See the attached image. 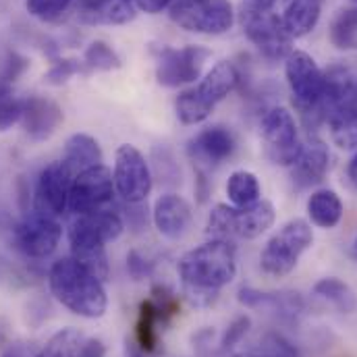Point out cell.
I'll return each mask as SVG.
<instances>
[{
  "label": "cell",
  "instance_id": "cell-5",
  "mask_svg": "<svg viewBox=\"0 0 357 357\" xmlns=\"http://www.w3.org/2000/svg\"><path fill=\"white\" fill-rule=\"evenodd\" d=\"M276 220L274 206L260 199L248 208H237L229 204H216L206 222V233L210 239H258L266 233Z\"/></svg>",
  "mask_w": 357,
  "mask_h": 357
},
{
  "label": "cell",
  "instance_id": "cell-25",
  "mask_svg": "<svg viewBox=\"0 0 357 357\" xmlns=\"http://www.w3.org/2000/svg\"><path fill=\"white\" fill-rule=\"evenodd\" d=\"M307 218L312 220V225H316L318 229H335L345 212V206L339 197L337 191L333 189H318L307 197Z\"/></svg>",
  "mask_w": 357,
  "mask_h": 357
},
{
  "label": "cell",
  "instance_id": "cell-2",
  "mask_svg": "<svg viewBox=\"0 0 357 357\" xmlns=\"http://www.w3.org/2000/svg\"><path fill=\"white\" fill-rule=\"evenodd\" d=\"M48 287L54 299L79 318L96 320L108 310V295L104 280L71 256L56 260L48 270Z\"/></svg>",
  "mask_w": 357,
  "mask_h": 357
},
{
  "label": "cell",
  "instance_id": "cell-35",
  "mask_svg": "<svg viewBox=\"0 0 357 357\" xmlns=\"http://www.w3.org/2000/svg\"><path fill=\"white\" fill-rule=\"evenodd\" d=\"M252 351L260 357H299L297 347L291 341H287L282 335H278V333L264 335L260 339V343Z\"/></svg>",
  "mask_w": 357,
  "mask_h": 357
},
{
  "label": "cell",
  "instance_id": "cell-6",
  "mask_svg": "<svg viewBox=\"0 0 357 357\" xmlns=\"http://www.w3.org/2000/svg\"><path fill=\"white\" fill-rule=\"evenodd\" d=\"M314 243V231L310 222L303 218H293L284 222L276 235L268 239L266 248L260 254V268L268 276L280 278L291 274L299 258L312 248Z\"/></svg>",
  "mask_w": 357,
  "mask_h": 357
},
{
  "label": "cell",
  "instance_id": "cell-10",
  "mask_svg": "<svg viewBox=\"0 0 357 357\" xmlns=\"http://www.w3.org/2000/svg\"><path fill=\"white\" fill-rule=\"evenodd\" d=\"M262 139L268 160L274 165L293 167L301 156L303 144L299 139L297 123L293 114L282 106L270 108L262 116Z\"/></svg>",
  "mask_w": 357,
  "mask_h": 357
},
{
  "label": "cell",
  "instance_id": "cell-9",
  "mask_svg": "<svg viewBox=\"0 0 357 357\" xmlns=\"http://www.w3.org/2000/svg\"><path fill=\"white\" fill-rule=\"evenodd\" d=\"M112 178L116 195L123 197L125 204H144L154 187V175L146 156L131 144L119 146L114 154Z\"/></svg>",
  "mask_w": 357,
  "mask_h": 357
},
{
  "label": "cell",
  "instance_id": "cell-29",
  "mask_svg": "<svg viewBox=\"0 0 357 357\" xmlns=\"http://www.w3.org/2000/svg\"><path fill=\"white\" fill-rule=\"evenodd\" d=\"M84 339L86 337L82 335V331L63 328L46 341V345L36 354V357H79Z\"/></svg>",
  "mask_w": 357,
  "mask_h": 357
},
{
  "label": "cell",
  "instance_id": "cell-15",
  "mask_svg": "<svg viewBox=\"0 0 357 357\" xmlns=\"http://www.w3.org/2000/svg\"><path fill=\"white\" fill-rule=\"evenodd\" d=\"M237 150V139L229 127L212 125L202 129L187 146V154L199 171H208L227 162Z\"/></svg>",
  "mask_w": 357,
  "mask_h": 357
},
{
  "label": "cell",
  "instance_id": "cell-19",
  "mask_svg": "<svg viewBox=\"0 0 357 357\" xmlns=\"http://www.w3.org/2000/svg\"><path fill=\"white\" fill-rule=\"evenodd\" d=\"M75 10L88 25H125L137 15L133 0H75Z\"/></svg>",
  "mask_w": 357,
  "mask_h": 357
},
{
  "label": "cell",
  "instance_id": "cell-46",
  "mask_svg": "<svg viewBox=\"0 0 357 357\" xmlns=\"http://www.w3.org/2000/svg\"><path fill=\"white\" fill-rule=\"evenodd\" d=\"M231 357H260V356H256L254 351H248V354H235V356H231Z\"/></svg>",
  "mask_w": 357,
  "mask_h": 357
},
{
  "label": "cell",
  "instance_id": "cell-42",
  "mask_svg": "<svg viewBox=\"0 0 357 357\" xmlns=\"http://www.w3.org/2000/svg\"><path fill=\"white\" fill-rule=\"evenodd\" d=\"M106 356V347L100 339H84L79 357H104Z\"/></svg>",
  "mask_w": 357,
  "mask_h": 357
},
{
  "label": "cell",
  "instance_id": "cell-38",
  "mask_svg": "<svg viewBox=\"0 0 357 357\" xmlns=\"http://www.w3.org/2000/svg\"><path fill=\"white\" fill-rule=\"evenodd\" d=\"M250 328H252V318L250 316H237L227 326V331L222 333L220 343H218V351L220 354H229L233 347H237L243 341V337L250 333Z\"/></svg>",
  "mask_w": 357,
  "mask_h": 357
},
{
  "label": "cell",
  "instance_id": "cell-32",
  "mask_svg": "<svg viewBox=\"0 0 357 357\" xmlns=\"http://www.w3.org/2000/svg\"><path fill=\"white\" fill-rule=\"evenodd\" d=\"M84 63L89 71H114L121 67V56L102 40L91 42L84 52Z\"/></svg>",
  "mask_w": 357,
  "mask_h": 357
},
{
  "label": "cell",
  "instance_id": "cell-24",
  "mask_svg": "<svg viewBox=\"0 0 357 357\" xmlns=\"http://www.w3.org/2000/svg\"><path fill=\"white\" fill-rule=\"evenodd\" d=\"M331 137L341 150H357V108L354 100L337 104L328 110L326 121Z\"/></svg>",
  "mask_w": 357,
  "mask_h": 357
},
{
  "label": "cell",
  "instance_id": "cell-4",
  "mask_svg": "<svg viewBox=\"0 0 357 357\" xmlns=\"http://www.w3.org/2000/svg\"><path fill=\"white\" fill-rule=\"evenodd\" d=\"M284 75L293 96L295 110L299 112L301 121L310 131L316 129L320 123H324L322 100L326 91V73L307 52L293 50L284 59Z\"/></svg>",
  "mask_w": 357,
  "mask_h": 357
},
{
  "label": "cell",
  "instance_id": "cell-12",
  "mask_svg": "<svg viewBox=\"0 0 357 357\" xmlns=\"http://www.w3.org/2000/svg\"><path fill=\"white\" fill-rule=\"evenodd\" d=\"M114 193L116 189L110 169L104 165H96L73 177L69 193V212L79 216L102 210L114 199Z\"/></svg>",
  "mask_w": 357,
  "mask_h": 357
},
{
  "label": "cell",
  "instance_id": "cell-26",
  "mask_svg": "<svg viewBox=\"0 0 357 357\" xmlns=\"http://www.w3.org/2000/svg\"><path fill=\"white\" fill-rule=\"evenodd\" d=\"M160 324L162 318L152 299H144L139 303V314L135 322V345L142 354L152 356L160 347Z\"/></svg>",
  "mask_w": 357,
  "mask_h": 357
},
{
  "label": "cell",
  "instance_id": "cell-47",
  "mask_svg": "<svg viewBox=\"0 0 357 357\" xmlns=\"http://www.w3.org/2000/svg\"><path fill=\"white\" fill-rule=\"evenodd\" d=\"M351 256H354V260L357 262V239L354 241V248H351Z\"/></svg>",
  "mask_w": 357,
  "mask_h": 357
},
{
  "label": "cell",
  "instance_id": "cell-30",
  "mask_svg": "<svg viewBox=\"0 0 357 357\" xmlns=\"http://www.w3.org/2000/svg\"><path fill=\"white\" fill-rule=\"evenodd\" d=\"M175 110H177V119L183 125H199L212 114L214 108L210 104H206L197 96V91L191 88L178 93L177 102H175Z\"/></svg>",
  "mask_w": 357,
  "mask_h": 357
},
{
  "label": "cell",
  "instance_id": "cell-21",
  "mask_svg": "<svg viewBox=\"0 0 357 357\" xmlns=\"http://www.w3.org/2000/svg\"><path fill=\"white\" fill-rule=\"evenodd\" d=\"M237 84H239L237 67L231 61H220L204 75V79L193 89L206 104H210L214 108L218 102H222L233 89L237 88Z\"/></svg>",
  "mask_w": 357,
  "mask_h": 357
},
{
  "label": "cell",
  "instance_id": "cell-11",
  "mask_svg": "<svg viewBox=\"0 0 357 357\" xmlns=\"http://www.w3.org/2000/svg\"><path fill=\"white\" fill-rule=\"evenodd\" d=\"M63 227L56 218L40 214L36 210L27 212L13 229L15 248L31 260H44L52 256L61 243Z\"/></svg>",
  "mask_w": 357,
  "mask_h": 357
},
{
  "label": "cell",
  "instance_id": "cell-13",
  "mask_svg": "<svg viewBox=\"0 0 357 357\" xmlns=\"http://www.w3.org/2000/svg\"><path fill=\"white\" fill-rule=\"evenodd\" d=\"M73 173L63 160L50 162L42 169L36 181L33 189V208L40 214H46L50 218H61L63 214L69 212V193H71V183Z\"/></svg>",
  "mask_w": 357,
  "mask_h": 357
},
{
  "label": "cell",
  "instance_id": "cell-27",
  "mask_svg": "<svg viewBox=\"0 0 357 357\" xmlns=\"http://www.w3.org/2000/svg\"><path fill=\"white\" fill-rule=\"evenodd\" d=\"M314 295L328 301L331 305H335L343 314H354L357 310L356 291L347 282H343L341 278H335V276L320 278L314 284Z\"/></svg>",
  "mask_w": 357,
  "mask_h": 357
},
{
  "label": "cell",
  "instance_id": "cell-16",
  "mask_svg": "<svg viewBox=\"0 0 357 357\" xmlns=\"http://www.w3.org/2000/svg\"><path fill=\"white\" fill-rule=\"evenodd\" d=\"M63 108L46 96H29L21 100V125L29 139L44 142L61 127Z\"/></svg>",
  "mask_w": 357,
  "mask_h": 357
},
{
  "label": "cell",
  "instance_id": "cell-49",
  "mask_svg": "<svg viewBox=\"0 0 357 357\" xmlns=\"http://www.w3.org/2000/svg\"><path fill=\"white\" fill-rule=\"evenodd\" d=\"M354 2H357V0H354Z\"/></svg>",
  "mask_w": 357,
  "mask_h": 357
},
{
  "label": "cell",
  "instance_id": "cell-39",
  "mask_svg": "<svg viewBox=\"0 0 357 357\" xmlns=\"http://www.w3.org/2000/svg\"><path fill=\"white\" fill-rule=\"evenodd\" d=\"M127 272L133 280H144V278H150L152 272H154V262H150L142 252L137 250H131L127 254Z\"/></svg>",
  "mask_w": 357,
  "mask_h": 357
},
{
  "label": "cell",
  "instance_id": "cell-20",
  "mask_svg": "<svg viewBox=\"0 0 357 357\" xmlns=\"http://www.w3.org/2000/svg\"><path fill=\"white\" fill-rule=\"evenodd\" d=\"M331 167V156L328 148L320 139H312V144L303 146L301 156L295 160L291 169V181L297 189H307L318 185L322 178L326 177Z\"/></svg>",
  "mask_w": 357,
  "mask_h": 357
},
{
  "label": "cell",
  "instance_id": "cell-33",
  "mask_svg": "<svg viewBox=\"0 0 357 357\" xmlns=\"http://www.w3.org/2000/svg\"><path fill=\"white\" fill-rule=\"evenodd\" d=\"M21 121V100L13 96L10 84L0 77V131L13 129Z\"/></svg>",
  "mask_w": 357,
  "mask_h": 357
},
{
  "label": "cell",
  "instance_id": "cell-22",
  "mask_svg": "<svg viewBox=\"0 0 357 357\" xmlns=\"http://www.w3.org/2000/svg\"><path fill=\"white\" fill-rule=\"evenodd\" d=\"M320 15L322 0H287L280 19L291 38H303L318 25Z\"/></svg>",
  "mask_w": 357,
  "mask_h": 357
},
{
  "label": "cell",
  "instance_id": "cell-36",
  "mask_svg": "<svg viewBox=\"0 0 357 357\" xmlns=\"http://www.w3.org/2000/svg\"><path fill=\"white\" fill-rule=\"evenodd\" d=\"M89 73V69L86 67L84 61H75V59H61V61H54L50 71L44 75V82L50 84V86H63L67 84L71 77L75 75H84Z\"/></svg>",
  "mask_w": 357,
  "mask_h": 357
},
{
  "label": "cell",
  "instance_id": "cell-48",
  "mask_svg": "<svg viewBox=\"0 0 357 357\" xmlns=\"http://www.w3.org/2000/svg\"><path fill=\"white\" fill-rule=\"evenodd\" d=\"M354 104H356V108H357V89H356V96H354Z\"/></svg>",
  "mask_w": 357,
  "mask_h": 357
},
{
  "label": "cell",
  "instance_id": "cell-40",
  "mask_svg": "<svg viewBox=\"0 0 357 357\" xmlns=\"http://www.w3.org/2000/svg\"><path fill=\"white\" fill-rule=\"evenodd\" d=\"M25 67H27V61L23 59V56H19V54H8V61H6V65H4V71H2V79L4 82H8V84H13L23 71H25Z\"/></svg>",
  "mask_w": 357,
  "mask_h": 357
},
{
  "label": "cell",
  "instance_id": "cell-18",
  "mask_svg": "<svg viewBox=\"0 0 357 357\" xmlns=\"http://www.w3.org/2000/svg\"><path fill=\"white\" fill-rule=\"evenodd\" d=\"M237 301L250 310H264V312H272L280 318H295L303 312V299L299 293L293 291H274V293H266L254 287H241L237 293Z\"/></svg>",
  "mask_w": 357,
  "mask_h": 357
},
{
  "label": "cell",
  "instance_id": "cell-43",
  "mask_svg": "<svg viewBox=\"0 0 357 357\" xmlns=\"http://www.w3.org/2000/svg\"><path fill=\"white\" fill-rule=\"evenodd\" d=\"M347 177H349V181L354 183V187L357 189V150L356 154L351 156L349 165H347Z\"/></svg>",
  "mask_w": 357,
  "mask_h": 357
},
{
  "label": "cell",
  "instance_id": "cell-1",
  "mask_svg": "<svg viewBox=\"0 0 357 357\" xmlns=\"http://www.w3.org/2000/svg\"><path fill=\"white\" fill-rule=\"evenodd\" d=\"M183 293L195 307H210L220 289L237 276V248L233 241L210 239L181 256L177 264Z\"/></svg>",
  "mask_w": 357,
  "mask_h": 357
},
{
  "label": "cell",
  "instance_id": "cell-44",
  "mask_svg": "<svg viewBox=\"0 0 357 357\" xmlns=\"http://www.w3.org/2000/svg\"><path fill=\"white\" fill-rule=\"evenodd\" d=\"M2 357H27V354H25V349L21 345H15V347H10Z\"/></svg>",
  "mask_w": 357,
  "mask_h": 357
},
{
  "label": "cell",
  "instance_id": "cell-31",
  "mask_svg": "<svg viewBox=\"0 0 357 357\" xmlns=\"http://www.w3.org/2000/svg\"><path fill=\"white\" fill-rule=\"evenodd\" d=\"M331 42L339 50H357V8H347L337 15L331 25Z\"/></svg>",
  "mask_w": 357,
  "mask_h": 357
},
{
  "label": "cell",
  "instance_id": "cell-41",
  "mask_svg": "<svg viewBox=\"0 0 357 357\" xmlns=\"http://www.w3.org/2000/svg\"><path fill=\"white\" fill-rule=\"evenodd\" d=\"M137 10H144V13H150V15H156V13H162L165 8H171V4L175 0H133Z\"/></svg>",
  "mask_w": 357,
  "mask_h": 357
},
{
  "label": "cell",
  "instance_id": "cell-7",
  "mask_svg": "<svg viewBox=\"0 0 357 357\" xmlns=\"http://www.w3.org/2000/svg\"><path fill=\"white\" fill-rule=\"evenodd\" d=\"M241 27L248 36V40L270 61H282L287 59L291 50L293 38L282 25V19L274 15L270 8H260L252 2L241 6L239 13Z\"/></svg>",
  "mask_w": 357,
  "mask_h": 357
},
{
  "label": "cell",
  "instance_id": "cell-17",
  "mask_svg": "<svg viewBox=\"0 0 357 357\" xmlns=\"http://www.w3.org/2000/svg\"><path fill=\"white\" fill-rule=\"evenodd\" d=\"M152 220L160 235L178 239L191 225V206L178 193H162L152 208Z\"/></svg>",
  "mask_w": 357,
  "mask_h": 357
},
{
  "label": "cell",
  "instance_id": "cell-34",
  "mask_svg": "<svg viewBox=\"0 0 357 357\" xmlns=\"http://www.w3.org/2000/svg\"><path fill=\"white\" fill-rule=\"evenodd\" d=\"M73 2L75 0H25V8L33 19L50 23L61 19L73 6Z\"/></svg>",
  "mask_w": 357,
  "mask_h": 357
},
{
  "label": "cell",
  "instance_id": "cell-8",
  "mask_svg": "<svg viewBox=\"0 0 357 357\" xmlns=\"http://www.w3.org/2000/svg\"><path fill=\"white\" fill-rule=\"evenodd\" d=\"M169 10L173 23L191 33L222 36L235 23V10L229 0H175Z\"/></svg>",
  "mask_w": 357,
  "mask_h": 357
},
{
  "label": "cell",
  "instance_id": "cell-45",
  "mask_svg": "<svg viewBox=\"0 0 357 357\" xmlns=\"http://www.w3.org/2000/svg\"><path fill=\"white\" fill-rule=\"evenodd\" d=\"M252 4H256V6H260V8H272V4L276 2V0H250Z\"/></svg>",
  "mask_w": 357,
  "mask_h": 357
},
{
  "label": "cell",
  "instance_id": "cell-28",
  "mask_svg": "<svg viewBox=\"0 0 357 357\" xmlns=\"http://www.w3.org/2000/svg\"><path fill=\"white\" fill-rule=\"evenodd\" d=\"M227 197L231 206L248 208L262 197V185L252 171H235L227 181Z\"/></svg>",
  "mask_w": 357,
  "mask_h": 357
},
{
  "label": "cell",
  "instance_id": "cell-14",
  "mask_svg": "<svg viewBox=\"0 0 357 357\" xmlns=\"http://www.w3.org/2000/svg\"><path fill=\"white\" fill-rule=\"evenodd\" d=\"M208 56L210 50L202 46H185V48L165 46L158 52L156 79L165 88H178V86L193 84L195 79H199Z\"/></svg>",
  "mask_w": 357,
  "mask_h": 357
},
{
  "label": "cell",
  "instance_id": "cell-3",
  "mask_svg": "<svg viewBox=\"0 0 357 357\" xmlns=\"http://www.w3.org/2000/svg\"><path fill=\"white\" fill-rule=\"evenodd\" d=\"M125 231V220L119 212L102 208L89 214H79L69 225L67 237L71 258L96 274L100 280L108 278L106 243L116 241Z\"/></svg>",
  "mask_w": 357,
  "mask_h": 357
},
{
  "label": "cell",
  "instance_id": "cell-37",
  "mask_svg": "<svg viewBox=\"0 0 357 357\" xmlns=\"http://www.w3.org/2000/svg\"><path fill=\"white\" fill-rule=\"evenodd\" d=\"M150 299L154 301V305H156V310H158V314H160V318H162L165 324H167L171 318H175L178 314V310H181L178 297L169 289V287H165V284L152 287V297H150Z\"/></svg>",
  "mask_w": 357,
  "mask_h": 357
},
{
  "label": "cell",
  "instance_id": "cell-23",
  "mask_svg": "<svg viewBox=\"0 0 357 357\" xmlns=\"http://www.w3.org/2000/svg\"><path fill=\"white\" fill-rule=\"evenodd\" d=\"M61 160L69 167L73 175H77L86 169L102 165V148L96 142V137H91L88 133H73L65 142Z\"/></svg>",
  "mask_w": 357,
  "mask_h": 357
}]
</instances>
